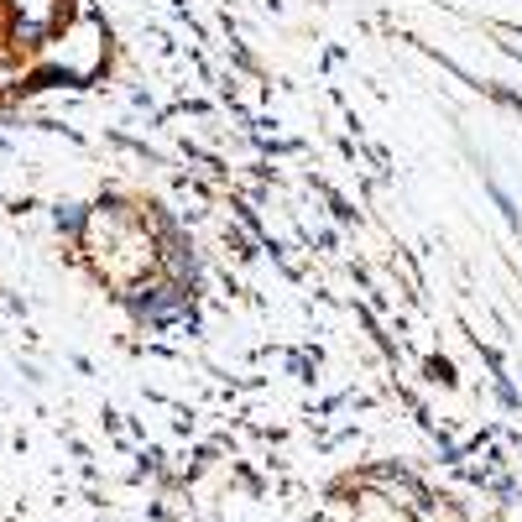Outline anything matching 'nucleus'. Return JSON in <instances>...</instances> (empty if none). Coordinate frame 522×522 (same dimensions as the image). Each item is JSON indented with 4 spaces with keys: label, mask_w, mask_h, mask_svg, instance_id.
Returning <instances> with one entry per match:
<instances>
[{
    "label": "nucleus",
    "mask_w": 522,
    "mask_h": 522,
    "mask_svg": "<svg viewBox=\"0 0 522 522\" xmlns=\"http://www.w3.org/2000/svg\"><path fill=\"white\" fill-rule=\"evenodd\" d=\"M131 308H136L147 324H173V319L188 313V293L173 277H167V282H141V287L131 293Z\"/></svg>",
    "instance_id": "nucleus-1"
},
{
    "label": "nucleus",
    "mask_w": 522,
    "mask_h": 522,
    "mask_svg": "<svg viewBox=\"0 0 522 522\" xmlns=\"http://www.w3.org/2000/svg\"><path fill=\"white\" fill-rule=\"evenodd\" d=\"M162 267L173 272V282H178V287L199 277V256H193V246H188L173 225H162Z\"/></svg>",
    "instance_id": "nucleus-2"
},
{
    "label": "nucleus",
    "mask_w": 522,
    "mask_h": 522,
    "mask_svg": "<svg viewBox=\"0 0 522 522\" xmlns=\"http://www.w3.org/2000/svg\"><path fill=\"white\" fill-rule=\"evenodd\" d=\"M11 37H16V47H42L47 27H42V21H16V31H11Z\"/></svg>",
    "instance_id": "nucleus-3"
},
{
    "label": "nucleus",
    "mask_w": 522,
    "mask_h": 522,
    "mask_svg": "<svg viewBox=\"0 0 522 522\" xmlns=\"http://www.w3.org/2000/svg\"><path fill=\"white\" fill-rule=\"evenodd\" d=\"M79 225H84V210H79V204H58V230H68V235H73Z\"/></svg>",
    "instance_id": "nucleus-4"
}]
</instances>
